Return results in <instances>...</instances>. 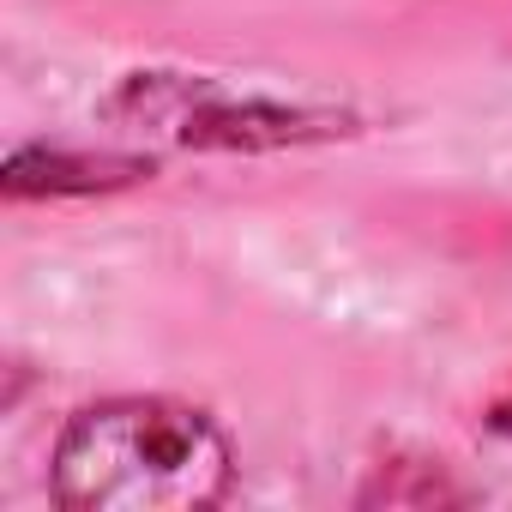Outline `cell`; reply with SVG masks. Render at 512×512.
<instances>
[{
    "label": "cell",
    "mask_w": 512,
    "mask_h": 512,
    "mask_svg": "<svg viewBox=\"0 0 512 512\" xmlns=\"http://www.w3.org/2000/svg\"><path fill=\"white\" fill-rule=\"evenodd\" d=\"M235 476V434L217 410L163 392L79 404L49 446V494L67 512H211Z\"/></svg>",
    "instance_id": "obj_1"
},
{
    "label": "cell",
    "mask_w": 512,
    "mask_h": 512,
    "mask_svg": "<svg viewBox=\"0 0 512 512\" xmlns=\"http://www.w3.org/2000/svg\"><path fill=\"white\" fill-rule=\"evenodd\" d=\"M97 115L151 145L175 151H296V145H332L362 133V115L350 103H320V97H284L266 85H241L229 73H175V67H139L121 73Z\"/></svg>",
    "instance_id": "obj_2"
},
{
    "label": "cell",
    "mask_w": 512,
    "mask_h": 512,
    "mask_svg": "<svg viewBox=\"0 0 512 512\" xmlns=\"http://www.w3.org/2000/svg\"><path fill=\"white\" fill-rule=\"evenodd\" d=\"M157 157L145 151H79V145H13L0 163V199L37 205V199H103L145 187Z\"/></svg>",
    "instance_id": "obj_3"
},
{
    "label": "cell",
    "mask_w": 512,
    "mask_h": 512,
    "mask_svg": "<svg viewBox=\"0 0 512 512\" xmlns=\"http://www.w3.org/2000/svg\"><path fill=\"white\" fill-rule=\"evenodd\" d=\"M476 488H464L440 458H380L368 482L356 488V506H470Z\"/></svg>",
    "instance_id": "obj_4"
},
{
    "label": "cell",
    "mask_w": 512,
    "mask_h": 512,
    "mask_svg": "<svg viewBox=\"0 0 512 512\" xmlns=\"http://www.w3.org/2000/svg\"><path fill=\"white\" fill-rule=\"evenodd\" d=\"M482 428H488V434H506V440H512V398H500V404H488V416H482Z\"/></svg>",
    "instance_id": "obj_5"
}]
</instances>
